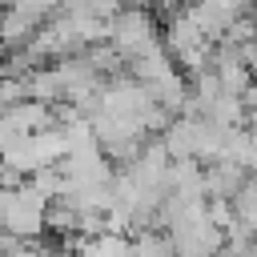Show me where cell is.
I'll return each instance as SVG.
<instances>
[{
  "instance_id": "obj_1",
  "label": "cell",
  "mask_w": 257,
  "mask_h": 257,
  "mask_svg": "<svg viewBox=\"0 0 257 257\" xmlns=\"http://www.w3.org/2000/svg\"><path fill=\"white\" fill-rule=\"evenodd\" d=\"M44 209H48V197L36 193L28 177L12 189H0V229L16 241H32L44 233Z\"/></svg>"
},
{
  "instance_id": "obj_2",
  "label": "cell",
  "mask_w": 257,
  "mask_h": 257,
  "mask_svg": "<svg viewBox=\"0 0 257 257\" xmlns=\"http://www.w3.org/2000/svg\"><path fill=\"white\" fill-rule=\"evenodd\" d=\"M108 44L124 56V64L141 52H149L153 44H161V32H157V16L153 8H120L112 20H108Z\"/></svg>"
},
{
  "instance_id": "obj_3",
  "label": "cell",
  "mask_w": 257,
  "mask_h": 257,
  "mask_svg": "<svg viewBox=\"0 0 257 257\" xmlns=\"http://www.w3.org/2000/svg\"><path fill=\"white\" fill-rule=\"evenodd\" d=\"M128 253L133 257H173V245H169L165 229H137L128 241Z\"/></svg>"
},
{
  "instance_id": "obj_4",
  "label": "cell",
  "mask_w": 257,
  "mask_h": 257,
  "mask_svg": "<svg viewBox=\"0 0 257 257\" xmlns=\"http://www.w3.org/2000/svg\"><path fill=\"white\" fill-rule=\"evenodd\" d=\"M185 0H149V8L157 12V16H169V12H177Z\"/></svg>"
}]
</instances>
